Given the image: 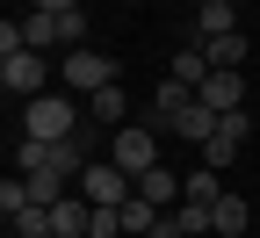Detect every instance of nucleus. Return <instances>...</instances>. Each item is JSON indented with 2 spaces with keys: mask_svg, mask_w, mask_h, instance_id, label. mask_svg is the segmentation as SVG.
I'll use <instances>...</instances> for the list:
<instances>
[{
  "mask_svg": "<svg viewBox=\"0 0 260 238\" xmlns=\"http://www.w3.org/2000/svg\"><path fill=\"white\" fill-rule=\"evenodd\" d=\"M80 94H37V101H22V138H37V145H65V138H80Z\"/></svg>",
  "mask_w": 260,
  "mask_h": 238,
  "instance_id": "nucleus-1",
  "label": "nucleus"
},
{
  "mask_svg": "<svg viewBox=\"0 0 260 238\" xmlns=\"http://www.w3.org/2000/svg\"><path fill=\"white\" fill-rule=\"evenodd\" d=\"M0 210H8V217H22V210H37V202H29V181H0Z\"/></svg>",
  "mask_w": 260,
  "mask_h": 238,
  "instance_id": "nucleus-19",
  "label": "nucleus"
},
{
  "mask_svg": "<svg viewBox=\"0 0 260 238\" xmlns=\"http://www.w3.org/2000/svg\"><path fill=\"white\" fill-rule=\"evenodd\" d=\"M203 101H210L217 116H239L246 109V73H210L203 80Z\"/></svg>",
  "mask_w": 260,
  "mask_h": 238,
  "instance_id": "nucleus-8",
  "label": "nucleus"
},
{
  "mask_svg": "<svg viewBox=\"0 0 260 238\" xmlns=\"http://www.w3.org/2000/svg\"><path fill=\"white\" fill-rule=\"evenodd\" d=\"M253 65H260V44H253Z\"/></svg>",
  "mask_w": 260,
  "mask_h": 238,
  "instance_id": "nucleus-24",
  "label": "nucleus"
},
{
  "mask_svg": "<svg viewBox=\"0 0 260 238\" xmlns=\"http://www.w3.org/2000/svg\"><path fill=\"white\" fill-rule=\"evenodd\" d=\"M15 224V238H58L51 231V210H22V217H8Z\"/></svg>",
  "mask_w": 260,
  "mask_h": 238,
  "instance_id": "nucleus-18",
  "label": "nucleus"
},
{
  "mask_svg": "<svg viewBox=\"0 0 260 238\" xmlns=\"http://www.w3.org/2000/svg\"><path fill=\"white\" fill-rule=\"evenodd\" d=\"M188 8H195V15H203V8H217V0H188Z\"/></svg>",
  "mask_w": 260,
  "mask_h": 238,
  "instance_id": "nucleus-23",
  "label": "nucleus"
},
{
  "mask_svg": "<svg viewBox=\"0 0 260 238\" xmlns=\"http://www.w3.org/2000/svg\"><path fill=\"white\" fill-rule=\"evenodd\" d=\"M109 159L123 166L130 181H145L152 166H159V123H152V116H145V123H123L116 138H109Z\"/></svg>",
  "mask_w": 260,
  "mask_h": 238,
  "instance_id": "nucleus-2",
  "label": "nucleus"
},
{
  "mask_svg": "<svg viewBox=\"0 0 260 238\" xmlns=\"http://www.w3.org/2000/svg\"><path fill=\"white\" fill-rule=\"evenodd\" d=\"M232 29H239V8H224V0H217V8H203V15H195V44L232 37Z\"/></svg>",
  "mask_w": 260,
  "mask_h": 238,
  "instance_id": "nucleus-15",
  "label": "nucleus"
},
{
  "mask_svg": "<svg viewBox=\"0 0 260 238\" xmlns=\"http://www.w3.org/2000/svg\"><path fill=\"white\" fill-rule=\"evenodd\" d=\"M87 116L123 130V116H130V94H123V80H116V87H102V94H87Z\"/></svg>",
  "mask_w": 260,
  "mask_h": 238,
  "instance_id": "nucleus-13",
  "label": "nucleus"
},
{
  "mask_svg": "<svg viewBox=\"0 0 260 238\" xmlns=\"http://www.w3.org/2000/svg\"><path fill=\"white\" fill-rule=\"evenodd\" d=\"M58 73H65V87H73V94L87 101V94L116 87V58H102L94 44H80V51H65V65H58Z\"/></svg>",
  "mask_w": 260,
  "mask_h": 238,
  "instance_id": "nucleus-4",
  "label": "nucleus"
},
{
  "mask_svg": "<svg viewBox=\"0 0 260 238\" xmlns=\"http://www.w3.org/2000/svg\"><path fill=\"white\" fill-rule=\"evenodd\" d=\"M51 73H58V65H44V51H8V58H0V87H8L15 101H37L51 87Z\"/></svg>",
  "mask_w": 260,
  "mask_h": 238,
  "instance_id": "nucleus-3",
  "label": "nucleus"
},
{
  "mask_svg": "<svg viewBox=\"0 0 260 238\" xmlns=\"http://www.w3.org/2000/svg\"><path fill=\"white\" fill-rule=\"evenodd\" d=\"M210 217H217V238H239V231H246V202H239V195H217Z\"/></svg>",
  "mask_w": 260,
  "mask_h": 238,
  "instance_id": "nucleus-17",
  "label": "nucleus"
},
{
  "mask_svg": "<svg viewBox=\"0 0 260 238\" xmlns=\"http://www.w3.org/2000/svg\"><path fill=\"white\" fill-rule=\"evenodd\" d=\"M80 195L94 202V210H123V202L138 195V181H130L123 166H116V159H94L87 174H80Z\"/></svg>",
  "mask_w": 260,
  "mask_h": 238,
  "instance_id": "nucleus-5",
  "label": "nucleus"
},
{
  "mask_svg": "<svg viewBox=\"0 0 260 238\" xmlns=\"http://www.w3.org/2000/svg\"><path fill=\"white\" fill-rule=\"evenodd\" d=\"M87 238H123V210H94V231Z\"/></svg>",
  "mask_w": 260,
  "mask_h": 238,
  "instance_id": "nucleus-21",
  "label": "nucleus"
},
{
  "mask_svg": "<svg viewBox=\"0 0 260 238\" xmlns=\"http://www.w3.org/2000/svg\"><path fill=\"white\" fill-rule=\"evenodd\" d=\"M181 181H188V174H167V166H152V174L138 181V195L152 202V210H181V195H188Z\"/></svg>",
  "mask_w": 260,
  "mask_h": 238,
  "instance_id": "nucleus-9",
  "label": "nucleus"
},
{
  "mask_svg": "<svg viewBox=\"0 0 260 238\" xmlns=\"http://www.w3.org/2000/svg\"><path fill=\"white\" fill-rule=\"evenodd\" d=\"M159 217H167V210H152L145 195H130V202H123V238H152V224H159Z\"/></svg>",
  "mask_w": 260,
  "mask_h": 238,
  "instance_id": "nucleus-16",
  "label": "nucleus"
},
{
  "mask_svg": "<svg viewBox=\"0 0 260 238\" xmlns=\"http://www.w3.org/2000/svg\"><path fill=\"white\" fill-rule=\"evenodd\" d=\"M239 145H246V109L217 123V138L203 145V166H210V174H224V166H232V159H239Z\"/></svg>",
  "mask_w": 260,
  "mask_h": 238,
  "instance_id": "nucleus-6",
  "label": "nucleus"
},
{
  "mask_svg": "<svg viewBox=\"0 0 260 238\" xmlns=\"http://www.w3.org/2000/svg\"><path fill=\"white\" fill-rule=\"evenodd\" d=\"M58 22H65V44H73V51H80V44H87V8H65Z\"/></svg>",
  "mask_w": 260,
  "mask_h": 238,
  "instance_id": "nucleus-20",
  "label": "nucleus"
},
{
  "mask_svg": "<svg viewBox=\"0 0 260 238\" xmlns=\"http://www.w3.org/2000/svg\"><path fill=\"white\" fill-rule=\"evenodd\" d=\"M22 44H29V51L65 44V22H58V15H44V8H29V15H22Z\"/></svg>",
  "mask_w": 260,
  "mask_h": 238,
  "instance_id": "nucleus-10",
  "label": "nucleus"
},
{
  "mask_svg": "<svg viewBox=\"0 0 260 238\" xmlns=\"http://www.w3.org/2000/svg\"><path fill=\"white\" fill-rule=\"evenodd\" d=\"M217 123H224V116L210 109V101H203V94H195V101H188V109L174 116V138H188V145H210V138H217Z\"/></svg>",
  "mask_w": 260,
  "mask_h": 238,
  "instance_id": "nucleus-7",
  "label": "nucleus"
},
{
  "mask_svg": "<svg viewBox=\"0 0 260 238\" xmlns=\"http://www.w3.org/2000/svg\"><path fill=\"white\" fill-rule=\"evenodd\" d=\"M188 101H195V87H181V80L167 73V80H159V94H152V116H167V130H174V116L188 109Z\"/></svg>",
  "mask_w": 260,
  "mask_h": 238,
  "instance_id": "nucleus-14",
  "label": "nucleus"
},
{
  "mask_svg": "<svg viewBox=\"0 0 260 238\" xmlns=\"http://www.w3.org/2000/svg\"><path fill=\"white\" fill-rule=\"evenodd\" d=\"M203 51H210V65H217V73H239V65L253 58V44H246V29H232V37H210Z\"/></svg>",
  "mask_w": 260,
  "mask_h": 238,
  "instance_id": "nucleus-11",
  "label": "nucleus"
},
{
  "mask_svg": "<svg viewBox=\"0 0 260 238\" xmlns=\"http://www.w3.org/2000/svg\"><path fill=\"white\" fill-rule=\"evenodd\" d=\"M167 73H174V80H181V87H195V94H203V80H210V73H217V65H210V51H203V44H188V51H181V58H174V65H167Z\"/></svg>",
  "mask_w": 260,
  "mask_h": 238,
  "instance_id": "nucleus-12",
  "label": "nucleus"
},
{
  "mask_svg": "<svg viewBox=\"0 0 260 238\" xmlns=\"http://www.w3.org/2000/svg\"><path fill=\"white\" fill-rule=\"evenodd\" d=\"M29 8H44V15H65V8H80V0H29Z\"/></svg>",
  "mask_w": 260,
  "mask_h": 238,
  "instance_id": "nucleus-22",
  "label": "nucleus"
}]
</instances>
